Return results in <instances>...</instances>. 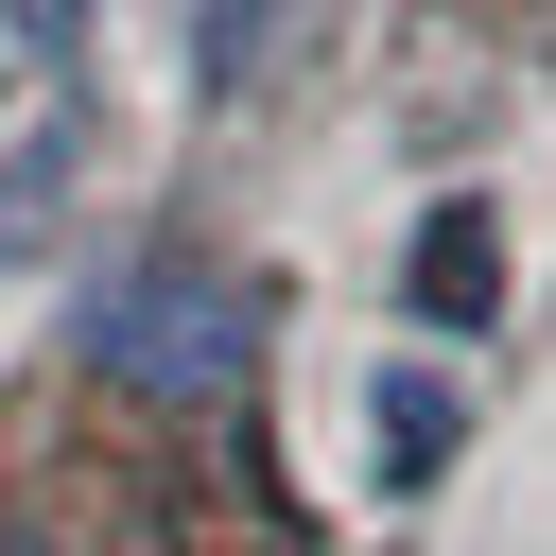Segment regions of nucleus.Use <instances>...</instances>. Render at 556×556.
I'll return each mask as SVG.
<instances>
[{"instance_id": "obj_1", "label": "nucleus", "mask_w": 556, "mask_h": 556, "mask_svg": "<svg viewBox=\"0 0 556 556\" xmlns=\"http://www.w3.org/2000/svg\"><path fill=\"white\" fill-rule=\"evenodd\" d=\"M348 417H365V486H382V504H434V486L469 469V434H486V382H469L452 348H382V365L348 382Z\"/></svg>"}, {"instance_id": "obj_2", "label": "nucleus", "mask_w": 556, "mask_h": 556, "mask_svg": "<svg viewBox=\"0 0 556 556\" xmlns=\"http://www.w3.org/2000/svg\"><path fill=\"white\" fill-rule=\"evenodd\" d=\"M504 278H521L504 191H417V226H400V330H504Z\"/></svg>"}, {"instance_id": "obj_3", "label": "nucleus", "mask_w": 556, "mask_h": 556, "mask_svg": "<svg viewBox=\"0 0 556 556\" xmlns=\"http://www.w3.org/2000/svg\"><path fill=\"white\" fill-rule=\"evenodd\" d=\"M87 348H104L122 382H226V295L174 278V261H122V278L87 295Z\"/></svg>"}, {"instance_id": "obj_4", "label": "nucleus", "mask_w": 556, "mask_h": 556, "mask_svg": "<svg viewBox=\"0 0 556 556\" xmlns=\"http://www.w3.org/2000/svg\"><path fill=\"white\" fill-rule=\"evenodd\" d=\"M52 226H70V122H0V295L52 261Z\"/></svg>"}, {"instance_id": "obj_5", "label": "nucleus", "mask_w": 556, "mask_h": 556, "mask_svg": "<svg viewBox=\"0 0 556 556\" xmlns=\"http://www.w3.org/2000/svg\"><path fill=\"white\" fill-rule=\"evenodd\" d=\"M261 52H278V17H191V35H174V70H191V87H243Z\"/></svg>"}, {"instance_id": "obj_6", "label": "nucleus", "mask_w": 556, "mask_h": 556, "mask_svg": "<svg viewBox=\"0 0 556 556\" xmlns=\"http://www.w3.org/2000/svg\"><path fill=\"white\" fill-rule=\"evenodd\" d=\"M17 52H52V35H35V17H0V122H17Z\"/></svg>"}]
</instances>
